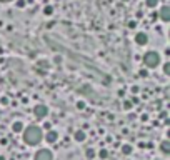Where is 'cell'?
<instances>
[{
  "label": "cell",
  "mask_w": 170,
  "mask_h": 160,
  "mask_svg": "<svg viewBox=\"0 0 170 160\" xmlns=\"http://www.w3.org/2000/svg\"><path fill=\"white\" fill-rule=\"evenodd\" d=\"M22 132H23L22 133L23 142H25L27 145H37V143H40L42 139H44V132H42L40 127H37V125H29V127Z\"/></svg>",
  "instance_id": "6da1fadb"
},
{
  "label": "cell",
  "mask_w": 170,
  "mask_h": 160,
  "mask_svg": "<svg viewBox=\"0 0 170 160\" xmlns=\"http://www.w3.org/2000/svg\"><path fill=\"white\" fill-rule=\"evenodd\" d=\"M144 64L148 68H155L160 64V55L157 52H153V50H150V52H147L144 55Z\"/></svg>",
  "instance_id": "7a4b0ae2"
},
{
  "label": "cell",
  "mask_w": 170,
  "mask_h": 160,
  "mask_svg": "<svg viewBox=\"0 0 170 160\" xmlns=\"http://www.w3.org/2000/svg\"><path fill=\"white\" fill-rule=\"evenodd\" d=\"M33 160H54V153H52L48 149H40V150L35 152Z\"/></svg>",
  "instance_id": "3957f363"
},
{
  "label": "cell",
  "mask_w": 170,
  "mask_h": 160,
  "mask_svg": "<svg viewBox=\"0 0 170 160\" xmlns=\"http://www.w3.org/2000/svg\"><path fill=\"white\" fill-rule=\"evenodd\" d=\"M47 114H48V108H47L45 105H42V103H39V105L33 107V115H35L37 118H44V117H47Z\"/></svg>",
  "instance_id": "277c9868"
},
{
  "label": "cell",
  "mask_w": 170,
  "mask_h": 160,
  "mask_svg": "<svg viewBox=\"0 0 170 160\" xmlns=\"http://www.w3.org/2000/svg\"><path fill=\"white\" fill-rule=\"evenodd\" d=\"M135 42H137V45H140V47L147 45L148 43V35L145 32H138L137 35H135Z\"/></svg>",
  "instance_id": "5b68a950"
},
{
  "label": "cell",
  "mask_w": 170,
  "mask_h": 160,
  "mask_svg": "<svg viewBox=\"0 0 170 160\" xmlns=\"http://www.w3.org/2000/svg\"><path fill=\"white\" fill-rule=\"evenodd\" d=\"M44 139L47 140V143H55L58 140V132H55V130H48L47 133L44 135Z\"/></svg>",
  "instance_id": "8992f818"
},
{
  "label": "cell",
  "mask_w": 170,
  "mask_h": 160,
  "mask_svg": "<svg viewBox=\"0 0 170 160\" xmlns=\"http://www.w3.org/2000/svg\"><path fill=\"white\" fill-rule=\"evenodd\" d=\"M159 17L162 18L163 22H168V20H170V7H168V5H163V7L160 8Z\"/></svg>",
  "instance_id": "52a82bcc"
},
{
  "label": "cell",
  "mask_w": 170,
  "mask_h": 160,
  "mask_svg": "<svg viewBox=\"0 0 170 160\" xmlns=\"http://www.w3.org/2000/svg\"><path fill=\"white\" fill-rule=\"evenodd\" d=\"M73 139H75L77 142H83V140L87 139V133H85L83 130H77L75 133H73Z\"/></svg>",
  "instance_id": "ba28073f"
},
{
  "label": "cell",
  "mask_w": 170,
  "mask_h": 160,
  "mask_svg": "<svg viewBox=\"0 0 170 160\" xmlns=\"http://www.w3.org/2000/svg\"><path fill=\"white\" fill-rule=\"evenodd\" d=\"M160 150H162V153L168 155V153H170V142H168V140H163V142L160 143Z\"/></svg>",
  "instance_id": "9c48e42d"
},
{
  "label": "cell",
  "mask_w": 170,
  "mask_h": 160,
  "mask_svg": "<svg viewBox=\"0 0 170 160\" xmlns=\"http://www.w3.org/2000/svg\"><path fill=\"white\" fill-rule=\"evenodd\" d=\"M12 130L15 132V133H20V132L23 130V124L20 120H17V122H14V125H12Z\"/></svg>",
  "instance_id": "30bf717a"
},
{
  "label": "cell",
  "mask_w": 170,
  "mask_h": 160,
  "mask_svg": "<svg viewBox=\"0 0 170 160\" xmlns=\"http://www.w3.org/2000/svg\"><path fill=\"white\" fill-rule=\"evenodd\" d=\"M132 152H134V147H132L130 143H123L122 145V153L123 155H130Z\"/></svg>",
  "instance_id": "8fae6325"
},
{
  "label": "cell",
  "mask_w": 170,
  "mask_h": 160,
  "mask_svg": "<svg viewBox=\"0 0 170 160\" xmlns=\"http://www.w3.org/2000/svg\"><path fill=\"white\" fill-rule=\"evenodd\" d=\"M95 155H97V153H95L94 149H87L85 150V157H87V160H94Z\"/></svg>",
  "instance_id": "7c38bea8"
},
{
  "label": "cell",
  "mask_w": 170,
  "mask_h": 160,
  "mask_svg": "<svg viewBox=\"0 0 170 160\" xmlns=\"http://www.w3.org/2000/svg\"><path fill=\"white\" fill-rule=\"evenodd\" d=\"M44 14L47 15V17L54 15V7H52V5H45V7H44Z\"/></svg>",
  "instance_id": "4fadbf2b"
},
{
  "label": "cell",
  "mask_w": 170,
  "mask_h": 160,
  "mask_svg": "<svg viewBox=\"0 0 170 160\" xmlns=\"http://www.w3.org/2000/svg\"><path fill=\"white\" fill-rule=\"evenodd\" d=\"M98 157H100L102 160H107V158H109V150H107V149H102L100 152H98Z\"/></svg>",
  "instance_id": "5bb4252c"
},
{
  "label": "cell",
  "mask_w": 170,
  "mask_h": 160,
  "mask_svg": "<svg viewBox=\"0 0 170 160\" xmlns=\"http://www.w3.org/2000/svg\"><path fill=\"white\" fill-rule=\"evenodd\" d=\"M157 4H159V0H145V5H147L148 8L157 7Z\"/></svg>",
  "instance_id": "9a60e30c"
},
{
  "label": "cell",
  "mask_w": 170,
  "mask_h": 160,
  "mask_svg": "<svg viewBox=\"0 0 170 160\" xmlns=\"http://www.w3.org/2000/svg\"><path fill=\"white\" fill-rule=\"evenodd\" d=\"M15 5H17V8H25L27 0H17V2H15Z\"/></svg>",
  "instance_id": "2e32d148"
},
{
  "label": "cell",
  "mask_w": 170,
  "mask_h": 160,
  "mask_svg": "<svg viewBox=\"0 0 170 160\" xmlns=\"http://www.w3.org/2000/svg\"><path fill=\"white\" fill-rule=\"evenodd\" d=\"M163 74L170 75V62H165V64H163Z\"/></svg>",
  "instance_id": "e0dca14e"
},
{
  "label": "cell",
  "mask_w": 170,
  "mask_h": 160,
  "mask_svg": "<svg viewBox=\"0 0 170 160\" xmlns=\"http://www.w3.org/2000/svg\"><path fill=\"white\" fill-rule=\"evenodd\" d=\"M132 107H134V105H132L130 100H125V102H123V110H130Z\"/></svg>",
  "instance_id": "ac0fdd59"
},
{
  "label": "cell",
  "mask_w": 170,
  "mask_h": 160,
  "mask_svg": "<svg viewBox=\"0 0 170 160\" xmlns=\"http://www.w3.org/2000/svg\"><path fill=\"white\" fill-rule=\"evenodd\" d=\"M77 108H79V110H83V108H85V102H83V100H79V102H77Z\"/></svg>",
  "instance_id": "d6986e66"
},
{
  "label": "cell",
  "mask_w": 170,
  "mask_h": 160,
  "mask_svg": "<svg viewBox=\"0 0 170 160\" xmlns=\"http://www.w3.org/2000/svg\"><path fill=\"white\" fill-rule=\"evenodd\" d=\"M127 27H128V29H135V27H137V22H135V20H130L128 24H127Z\"/></svg>",
  "instance_id": "ffe728a7"
},
{
  "label": "cell",
  "mask_w": 170,
  "mask_h": 160,
  "mask_svg": "<svg viewBox=\"0 0 170 160\" xmlns=\"http://www.w3.org/2000/svg\"><path fill=\"white\" fill-rule=\"evenodd\" d=\"M44 128H45V130H52V124H50V122H45V124H44Z\"/></svg>",
  "instance_id": "44dd1931"
},
{
  "label": "cell",
  "mask_w": 170,
  "mask_h": 160,
  "mask_svg": "<svg viewBox=\"0 0 170 160\" xmlns=\"http://www.w3.org/2000/svg\"><path fill=\"white\" fill-rule=\"evenodd\" d=\"M140 120H142V122H147V120H148V114H142V115H140Z\"/></svg>",
  "instance_id": "7402d4cb"
},
{
  "label": "cell",
  "mask_w": 170,
  "mask_h": 160,
  "mask_svg": "<svg viewBox=\"0 0 170 160\" xmlns=\"http://www.w3.org/2000/svg\"><path fill=\"white\" fill-rule=\"evenodd\" d=\"M147 75H148V72L145 70V68H142V70H140V77H144V78H145Z\"/></svg>",
  "instance_id": "603a6c76"
},
{
  "label": "cell",
  "mask_w": 170,
  "mask_h": 160,
  "mask_svg": "<svg viewBox=\"0 0 170 160\" xmlns=\"http://www.w3.org/2000/svg\"><path fill=\"white\" fill-rule=\"evenodd\" d=\"M130 90H132V93H137V92H138V87H137V85H134Z\"/></svg>",
  "instance_id": "cb8c5ba5"
},
{
  "label": "cell",
  "mask_w": 170,
  "mask_h": 160,
  "mask_svg": "<svg viewBox=\"0 0 170 160\" xmlns=\"http://www.w3.org/2000/svg\"><path fill=\"white\" fill-rule=\"evenodd\" d=\"M130 102H132V105H134V103H138V99H137V97H132Z\"/></svg>",
  "instance_id": "d4e9b609"
},
{
  "label": "cell",
  "mask_w": 170,
  "mask_h": 160,
  "mask_svg": "<svg viewBox=\"0 0 170 160\" xmlns=\"http://www.w3.org/2000/svg\"><path fill=\"white\" fill-rule=\"evenodd\" d=\"M0 2H10V0H0Z\"/></svg>",
  "instance_id": "484cf974"
},
{
  "label": "cell",
  "mask_w": 170,
  "mask_h": 160,
  "mask_svg": "<svg viewBox=\"0 0 170 160\" xmlns=\"http://www.w3.org/2000/svg\"><path fill=\"white\" fill-rule=\"evenodd\" d=\"M0 160H5V157H0Z\"/></svg>",
  "instance_id": "4316f807"
},
{
  "label": "cell",
  "mask_w": 170,
  "mask_h": 160,
  "mask_svg": "<svg viewBox=\"0 0 170 160\" xmlns=\"http://www.w3.org/2000/svg\"><path fill=\"white\" fill-rule=\"evenodd\" d=\"M122 2H128V0H122Z\"/></svg>",
  "instance_id": "83f0119b"
}]
</instances>
